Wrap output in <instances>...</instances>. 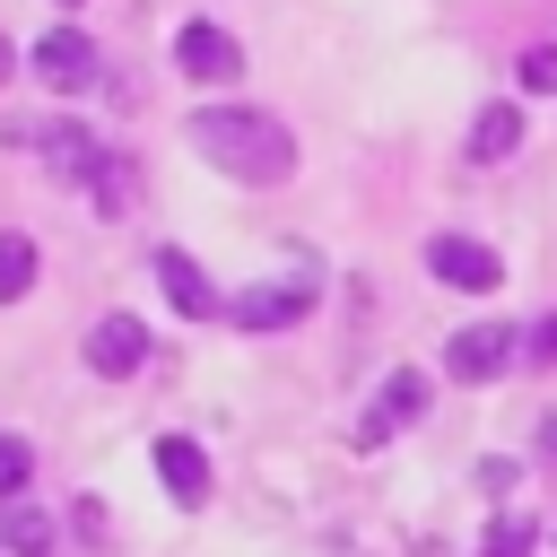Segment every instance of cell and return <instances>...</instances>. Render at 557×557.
<instances>
[{
    "label": "cell",
    "instance_id": "obj_7",
    "mask_svg": "<svg viewBox=\"0 0 557 557\" xmlns=\"http://www.w3.org/2000/svg\"><path fill=\"white\" fill-rule=\"evenodd\" d=\"M35 157H44L61 183H96V165H104L96 131H78V122H44V131H35Z\"/></svg>",
    "mask_w": 557,
    "mask_h": 557
},
{
    "label": "cell",
    "instance_id": "obj_22",
    "mask_svg": "<svg viewBox=\"0 0 557 557\" xmlns=\"http://www.w3.org/2000/svg\"><path fill=\"white\" fill-rule=\"evenodd\" d=\"M540 461L557 470V418H540Z\"/></svg>",
    "mask_w": 557,
    "mask_h": 557
},
{
    "label": "cell",
    "instance_id": "obj_16",
    "mask_svg": "<svg viewBox=\"0 0 557 557\" xmlns=\"http://www.w3.org/2000/svg\"><path fill=\"white\" fill-rule=\"evenodd\" d=\"M96 200H104V218H122V200H131V157H104L96 165V183H87Z\"/></svg>",
    "mask_w": 557,
    "mask_h": 557
},
{
    "label": "cell",
    "instance_id": "obj_18",
    "mask_svg": "<svg viewBox=\"0 0 557 557\" xmlns=\"http://www.w3.org/2000/svg\"><path fill=\"white\" fill-rule=\"evenodd\" d=\"M70 522H78V540H87V548H104V540H113V522H104V505H96V496H87Z\"/></svg>",
    "mask_w": 557,
    "mask_h": 557
},
{
    "label": "cell",
    "instance_id": "obj_11",
    "mask_svg": "<svg viewBox=\"0 0 557 557\" xmlns=\"http://www.w3.org/2000/svg\"><path fill=\"white\" fill-rule=\"evenodd\" d=\"M157 479H165L174 505H209V461H200L191 435H165V444H157Z\"/></svg>",
    "mask_w": 557,
    "mask_h": 557
},
{
    "label": "cell",
    "instance_id": "obj_23",
    "mask_svg": "<svg viewBox=\"0 0 557 557\" xmlns=\"http://www.w3.org/2000/svg\"><path fill=\"white\" fill-rule=\"evenodd\" d=\"M9 70H17V44H9V35H0V78H9Z\"/></svg>",
    "mask_w": 557,
    "mask_h": 557
},
{
    "label": "cell",
    "instance_id": "obj_14",
    "mask_svg": "<svg viewBox=\"0 0 557 557\" xmlns=\"http://www.w3.org/2000/svg\"><path fill=\"white\" fill-rule=\"evenodd\" d=\"M35 287V244L26 235H0V305H17Z\"/></svg>",
    "mask_w": 557,
    "mask_h": 557
},
{
    "label": "cell",
    "instance_id": "obj_9",
    "mask_svg": "<svg viewBox=\"0 0 557 557\" xmlns=\"http://www.w3.org/2000/svg\"><path fill=\"white\" fill-rule=\"evenodd\" d=\"M418 409H426V374H418V366H400V374H392V383L374 392V409H366L357 444H383V435H392V426H409Z\"/></svg>",
    "mask_w": 557,
    "mask_h": 557
},
{
    "label": "cell",
    "instance_id": "obj_10",
    "mask_svg": "<svg viewBox=\"0 0 557 557\" xmlns=\"http://www.w3.org/2000/svg\"><path fill=\"white\" fill-rule=\"evenodd\" d=\"M157 287H165V296H174V313H191V322L226 313V305H218V287L200 278V261H191V252H174V244L157 252Z\"/></svg>",
    "mask_w": 557,
    "mask_h": 557
},
{
    "label": "cell",
    "instance_id": "obj_12",
    "mask_svg": "<svg viewBox=\"0 0 557 557\" xmlns=\"http://www.w3.org/2000/svg\"><path fill=\"white\" fill-rule=\"evenodd\" d=\"M513 148H522V104H487V113L470 122V157L496 165V157H513Z\"/></svg>",
    "mask_w": 557,
    "mask_h": 557
},
{
    "label": "cell",
    "instance_id": "obj_15",
    "mask_svg": "<svg viewBox=\"0 0 557 557\" xmlns=\"http://www.w3.org/2000/svg\"><path fill=\"white\" fill-rule=\"evenodd\" d=\"M531 540H540V522H531V513H496V522H487V540H479V557H531Z\"/></svg>",
    "mask_w": 557,
    "mask_h": 557
},
{
    "label": "cell",
    "instance_id": "obj_1",
    "mask_svg": "<svg viewBox=\"0 0 557 557\" xmlns=\"http://www.w3.org/2000/svg\"><path fill=\"white\" fill-rule=\"evenodd\" d=\"M191 148L235 183H287L296 174V139L252 104H200L191 113Z\"/></svg>",
    "mask_w": 557,
    "mask_h": 557
},
{
    "label": "cell",
    "instance_id": "obj_2",
    "mask_svg": "<svg viewBox=\"0 0 557 557\" xmlns=\"http://www.w3.org/2000/svg\"><path fill=\"white\" fill-rule=\"evenodd\" d=\"M513 348H522V331H505V322H470V331L444 339V366H453V383H496V374L513 366Z\"/></svg>",
    "mask_w": 557,
    "mask_h": 557
},
{
    "label": "cell",
    "instance_id": "obj_8",
    "mask_svg": "<svg viewBox=\"0 0 557 557\" xmlns=\"http://www.w3.org/2000/svg\"><path fill=\"white\" fill-rule=\"evenodd\" d=\"M139 357H148V331H139L131 313H104V322L87 331V366H96L104 383H122V374H139Z\"/></svg>",
    "mask_w": 557,
    "mask_h": 557
},
{
    "label": "cell",
    "instance_id": "obj_4",
    "mask_svg": "<svg viewBox=\"0 0 557 557\" xmlns=\"http://www.w3.org/2000/svg\"><path fill=\"white\" fill-rule=\"evenodd\" d=\"M174 70H183V78H200V87H218V78H235V70H244V44H235L226 26H209V17H191V26L174 35Z\"/></svg>",
    "mask_w": 557,
    "mask_h": 557
},
{
    "label": "cell",
    "instance_id": "obj_20",
    "mask_svg": "<svg viewBox=\"0 0 557 557\" xmlns=\"http://www.w3.org/2000/svg\"><path fill=\"white\" fill-rule=\"evenodd\" d=\"M522 357H531V366H557V313L531 322V348H522Z\"/></svg>",
    "mask_w": 557,
    "mask_h": 557
},
{
    "label": "cell",
    "instance_id": "obj_17",
    "mask_svg": "<svg viewBox=\"0 0 557 557\" xmlns=\"http://www.w3.org/2000/svg\"><path fill=\"white\" fill-rule=\"evenodd\" d=\"M26 470H35V453H26L17 435H0V505H9V496H26Z\"/></svg>",
    "mask_w": 557,
    "mask_h": 557
},
{
    "label": "cell",
    "instance_id": "obj_19",
    "mask_svg": "<svg viewBox=\"0 0 557 557\" xmlns=\"http://www.w3.org/2000/svg\"><path fill=\"white\" fill-rule=\"evenodd\" d=\"M522 87H557V44H540V52H522Z\"/></svg>",
    "mask_w": 557,
    "mask_h": 557
},
{
    "label": "cell",
    "instance_id": "obj_5",
    "mask_svg": "<svg viewBox=\"0 0 557 557\" xmlns=\"http://www.w3.org/2000/svg\"><path fill=\"white\" fill-rule=\"evenodd\" d=\"M426 270H435L444 287H461V296H487V287L505 278V261H496L479 235H435V244H426Z\"/></svg>",
    "mask_w": 557,
    "mask_h": 557
},
{
    "label": "cell",
    "instance_id": "obj_3",
    "mask_svg": "<svg viewBox=\"0 0 557 557\" xmlns=\"http://www.w3.org/2000/svg\"><path fill=\"white\" fill-rule=\"evenodd\" d=\"M26 70H35L44 87H61V96H78V87H96V44H87L78 26H52V35H35V52H26Z\"/></svg>",
    "mask_w": 557,
    "mask_h": 557
},
{
    "label": "cell",
    "instance_id": "obj_21",
    "mask_svg": "<svg viewBox=\"0 0 557 557\" xmlns=\"http://www.w3.org/2000/svg\"><path fill=\"white\" fill-rule=\"evenodd\" d=\"M479 487L487 496H513V461H479Z\"/></svg>",
    "mask_w": 557,
    "mask_h": 557
},
{
    "label": "cell",
    "instance_id": "obj_13",
    "mask_svg": "<svg viewBox=\"0 0 557 557\" xmlns=\"http://www.w3.org/2000/svg\"><path fill=\"white\" fill-rule=\"evenodd\" d=\"M0 540H9L17 557H44V548H52V522H44V505L9 496V505H0Z\"/></svg>",
    "mask_w": 557,
    "mask_h": 557
},
{
    "label": "cell",
    "instance_id": "obj_6",
    "mask_svg": "<svg viewBox=\"0 0 557 557\" xmlns=\"http://www.w3.org/2000/svg\"><path fill=\"white\" fill-rule=\"evenodd\" d=\"M305 313H313V278H270V287H244L226 305V322H244V331H287Z\"/></svg>",
    "mask_w": 557,
    "mask_h": 557
}]
</instances>
